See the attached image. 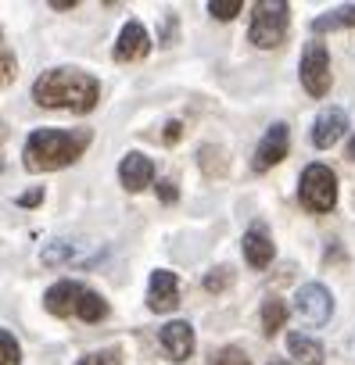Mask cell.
Returning <instances> with one entry per match:
<instances>
[{
	"label": "cell",
	"instance_id": "cell-1",
	"mask_svg": "<svg viewBox=\"0 0 355 365\" xmlns=\"http://www.w3.org/2000/svg\"><path fill=\"white\" fill-rule=\"evenodd\" d=\"M101 97V86L94 76L79 72V68H51L33 83V101L40 108H61L72 115L94 111Z\"/></svg>",
	"mask_w": 355,
	"mask_h": 365
},
{
	"label": "cell",
	"instance_id": "cell-2",
	"mask_svg": "<svg viewBox=\"0 0 355 365\" xmlns=\"http://www.w3.org/2000/svg\"><path fill=\"white\" fill-rule=\"evenodd\" d=\"M90 129H36L26 140L22 161L29 172H54L65 168L72 161H79V154L90 147Z\"/></svg>",
	"mask_w": 355,
	"mask_h": 365
},
{
	"label": "cell",
	"instance_id": "cell-3",
	"mask_svg": "<svg viewBox=\"0 0 355 365\" xmlns=\"http://www.w3.org/2000/svg\"><path fill=\"white\" fill-rule=\"evenodd\" d=\"M287 26H291V8L284 0H259L255 4V15H251V43L255 47H280L284 36H287Z\"/></svg>",
	"mask_w": 355,
	"mask_h": 365
},
{
	"label": "cell",
	"instance_id": "cell-4",
	"mask_svg": "<svg viewBox=\"0 0 355 365\" xmlns=\"http://www.w3.org/2000/svg\"><path fill=\"white\" fill-rule=\"evenodd\" d=\"M298 197L309 212L323 215L337 205V175L326 168V165H309L301 172V187H298Z\"/></svg>",
	"mask_w": 355,
	"mask_h": 365
},
{
	"label": "cell",
	"instance_id": "cell-5",
	"mask_svg": "<svg viewBox=\"0 0 355 365\" xmlns=\"http://www.w3.org/2000/svg\"><path fill=\"white\" fill-rule=\"evenodd\" d=\"M301 86L309 97H326L330 90V54L323 43H309L301 54Z\"/></svg>",
	"mask_w": 355,
	"mask_h": 365
},
{
	"label": "cell",
	"instance_id": "cell-6",
	"mask_svg": "<svg viewBox=\"0 0 355 365\" xmlns=\"http://www.w3.org/2000/svg\"><path fill=\"white\" fill-rule=\"evenodd\" d=\"M294 312L309 322V326H323L334 312V297L323 283H305L298 294H294Z\"/></svg>",
	"mask_w": 355,
	"mask_h": 365
},
{
	"label": "cell",
	"instance_id": "cell-7",
	"mask_svg": "<svg viewBox=\"0 0 355 365\" xmlns=\"http://www.w3.org/2000/svg\"><path fill=\"white\" fill-rule=\"evenodd\" d=\"M287 143H291L287 125H284V122L269 125L266 136H262V143H259V150H255V172H266V168H273L276 161H284V158H287Z\"/></svg>",
	"mask_w": 355,
	"mask_h": 365
},
{
	"label": "cell",
	"instance_id": "cell-8",
	"mask_svg": "<svg viewBox=\"0 0 355 365\" xmlns=\"http://www.w3.org/2000/svg\"><path fill=\"white\" fill-rule=\"evenodd\" d=\"M147 304H151V312H172L176 304H180V279H176L172 272H165V269L151 272Z\"/></svg>",
	"mask_w": 355,
	"mask_h": 365
},
{
	"label": "cell",
	"instance_id": "cell-9",
	"mask_svg": "<svg viewBox=\"0 0 355 365\" xmlns=\"http://www.w3.org/2000/svg\"><path fill=\"white\" fill-rule=\"evenodd\" d=\"M158 340H161V347H165V354L172 361H187L194 354V329H191V322H169V326H161Z\"/></svg>",
	"mask_w": 355,
	"mask_h": 365
},
{
	"label": "cell",
	"instance_id": "cell-10",
	"mask_svg": "<svg viewBox=\"0 0 355 365\" xmlns=\"http://www.w3.org/2000/svg\"><path fill=\"white\" fill-rule=\"evenodd\" d=\"M151 51V36L140 22H126L115 40V61H140Z\"/></svg>",
	"mask_w": 355,
	"mask_h": 365
},
{
	"label": "cell",
	"instance_id": "cell-11",
	"mask_svg": "<svg viewBox=\"0 0 355 365\" xmlns=\"http://www.w3.org/2000/svg\"><path fill=\"white\" fill-rule=\"evenodd\" d=\"M119 179H122V187H126L129 194H136V190L151 187V179H154V161L133 150V154L122 158V165H119Z\"/></svg>",
	"mask_w": 355,
	"mask_h": 365
},
{
	"label": "cell",
	"instance_id": "cell-12",
	"mask_svg": "<svg viewBox=\"0 0 355 365\" xmlns=\"http://www.w3.org/2000/svg\"><path fill=\"white\" fill-rule=\"evenodd\" d=\"M83 290H86L83 283L61 279V283H54V287L47 290L44 304H47V312H51V315H58V319H65V315H76V304H79Z\"/></svg>",
	"mask_w": 355,
	"mask_h": 365
},
{
	"label": "cell",
	"instance_id": "cell-13",
	"mask_svg": "<svg viewBox=\"0 0 355 365\" xmlns=\"http://www.w3.org/2000/svg\"><path fill=\"white\" fill-rule=\"evenodd\" d=\"M344 129H348V115L341 108H326V111H319V118L312 125V143L316 147H334L344 136Z\"/></svg>",
	"mask_w": 355,
	"mask_h": 365
},
{
	"label": "cell",
	"instance_id": "cell-14",
	"mask_svg": "<svg viewBox=\"0 0 355 365\" xmlns=\"http://www.w3.org/2000/svg\"><path fill=\"white\" fill-rule=\"evenodd\" d=\"M273 255H276V247H273L266 226H251L244 233V258H248V265L251 269H266L273 262Z\"/></svg>",
	"mask_w": 355,
	"mask_h": 365
},
{
	"label": "cell",
	"instance_id": "cell-15",
	"mask_svg": "<svg viewBox=\"0 0 355 365\" xmlns=\"http://www.w3.org/2000/svg\"><path fill=\"white\" fill-rule=\"evenodd\" d=\"M330 29H355V4L334 8L312 22V33H330Z\"/></svg>",
	"mask_w": 355,
	"mask_h": 365
},
{
	"label": "cell",
	"instance_id": "cell-16",
	"mask_svg": "<svg viewBox=\"0 0 355 365\" xmlns=\"http://www.w3.org/2000/svg\"><path fill=\"white\" fill-rule=\"evenodd\" d=\"M287 347H291V354H294L301 365H323V347H319L312 336L291 333V336H287Z\"/></svg>",
	"mask_w": 355,
	"mask_h": 365
},
{
	"label": "cell",
	"instance_id": "cell-17",
	"mask_svg": "<svg viewBox=\"0 0 355 365\" xmlns=\"http://www.w3.org/2000/svg\"><path fill=\"white\" fill-rule=\"evenodd\" d=\"M76 315H79L83 322H101V319L108 315V301H104L97 290H83V297H79V304H76Z\"/></svg>",
	"mask_w": 355,
	"mask_h": 365
},
{
	"label": "cell",
	"instance_id": "cell-18",
	"mask_svg": "<svg viewBox=\"0 0 355 365\" xmlns=\"http://www.w3.org/2000/svg\"><path fill=\"white\" fill-rule=\"evenodd\" d=\"M284 322H287V304H284L280 297H269V301L262 304V329L273 336Z\"/></svg>",
	"mask_w": 355,
	"mask_h": 365
},
{
	"label": "cell",
	"instance_id": "cell-19",
	"mask_svg": "<svg viewBox=\"0 0 355 365\" xmlns=\"http://www.w3.org/2000/svg\"><path fill=\"white\" fill-rule=\"evenodd\" d=\"M15 72H19V61H15L4 33H0V86H11L15 83Z\"/></svg>",
	"mask_w": 355,
	"mask_h": 365
},
{
	"label": "cell",
	"instance_id": "cell-20",
	"mask_svg": "<svg viewBox=\"0 0 355 365\" xmlns=\"http://www.w3.org/2000/svg\"><path fill=\"white\" fill-rule=\"evenodd\" d=\"M19 361H22L19 340H15L8 329H0V365H19Z\"/></svg>",
	"mask_w": 355,
	"mask_h": 365
},
{
	"label": "cell",
	"instance_id": "cell-21",
	"mask_svg": "<svg viewBox=\"0 0 355 365\" xmlns=\"http://www.w3.org/2000/svg\"><path fill=\"white\" fill-rule=\"evenodd\" d=\"M209 365H251V361H248V354H244L241 347H223V351L212 354Z\"/></svg>",
	"mask_w": 355,
	"mask_h": 365
},
{
	"label": "cell",
	"instance_id": "cell-22",
	"mask_svg": "<svg viewBox=\"0 0 355 365\" xmlns=\"http://www.w3.org/2000/svg\"><path fill=\"white\" fill-rule=\"evenodd\" d=\"M209 11H212L219 22H230V19L241 11V0H212V4H209Z\"/></svg>",
	"mask_w": 355,
	"mask_h": 365
},
{
	"label": "cell",
	"instance_id": "cell-23",
	"mask_svg": "<svg viewBox=\"0 0 355 365\" xmlns=\"http://www.w3.org/2000/svg\"><path fill=\"white\" fill-rule=\"evenodd\" d=\"M76 365H122V361H119V354H115V351H94V354L79 358Z\"/></svg>",
	"mask_w": 355,
	"mask_h": 365
},
{
	"label": "cell",
	"instance_id": "cell-24",
	"mask_svg": "<svg viewBox=\"0 0 355 365\" xmlns=\"http://www.w3.org/2000/svg\"><path fill=\"white\" fill-rule=\"evenodd\" d=\"M230 279H234V276H230V269H216L212 276H205V290H223Z\"/></svg>",
	"mask_w": 355,
	"mask_h": 365
},
{
	"label": "cell",
	"instance_id": "cell-25",
	"mask_svg": "<svg viewBox=\"0 0 355 365\" xmlns=\"http://www.w3.org/2000/svg\"><path fill=\"white\" fill-rule=\"evenodd\" d=\"M158 197H161L165 205H172L176 197H180V190H176V182H172V179H161V182H158Z\"/></svg>",
	"mask_w": 355,
	"mask_h": 365
},
{
	"label": "cell",
	"instance_id": "cell-26",
	"mask_svg": "<svg viewBox=\"0 0 355 365\" xmlns=\"http://www.w3.org/2000/svg\"><path fill=\"white\" fill-rule=\"evenodd\" d=\"M44 201V190H29V194H19V208H36Z\"/></svg>",
	"mask_w": 355,
	"mask_h": 365
},
{
	"label": "cell",
	"instance_id": "cell-27",
	"mask_svg": "<svg viewBox=\"0 0 355 365\" xmlns=\"http://www.w3.org/2000/svg\"><path fill=\"white\" fill-rule=\"evenodd\" d=\"M180 129H184L180 122H169V125H165V143H176V140H180Z\"/></svg>",
	"mask_w": 355,
	"mask_h": 365
},
{
	"label": "cell",
	"instance_id": "cell-28",
	"mask_svg": "<svg viewBox=\"0 0 355 365\" xmlns=\"http://www.w3.org/2000/svg\"><path fill=\"white\" fill-rule=\"evenodd\" d=\"M51 8H54V11H69V8H76V4H72V0H51Z\"/></svg>",
	"mask_w": 355,
	"mask_h": 365
},
{
	"label": "cell",
	"instance_id": "cell-29",
	"mask_svg": "<svg viewBox=\"0 0 355 365\" xmlns=\"http://www.w3.org/2000/svg\"><path fill=\"white\" fill-rule=\"evenodd\" d=\"M269 365H291V361H269Z\"/></svg>",
	"mask_w": 355,
	"mask_h": 365
}]
</instances>
